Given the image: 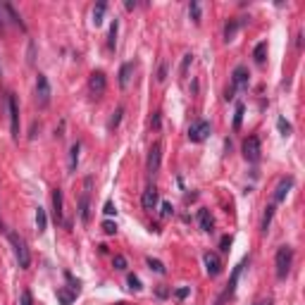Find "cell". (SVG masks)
<instances>
[{
    "mask_svg": "<svg viewBox=\"0 0 305 305\" xmlns=\"http://www.w3.org/2000/svg\"><path fill=\"white\" fill-rule=\"evenodd\" d=\"M7 238H10V243H12V251H15V258H17L19 267L26 269L29 265H31V253H29L26 241H24L17 232H7Z\"/></svg>",
    "mask_w": 305,
    "mask_h": 305,
    "instance_id": "1",
    "label": "cell"
},
{
    "mask_svg": "<svg viewBox=\"0 0 305 305\" xmlns=\"http://www.w3.org/2000/svg\"><path fill=\"white\" fill-rule=\"evenodd\" d=\"M274 265H277V277H279V279H286L288 272H291V265H293V248H291V246H282V248L277 251Z\"/></svg>",
    "mask_w": 305,
    "mask_h": 305,
    "instance_id": "2",
    "label": "cell"
},
{
    "mask_svg": "<svg viewBox=\"0 0 305 305\" xmlns=\"http://www.w3.org/2000/svg\"><path fill=\"white\" fill-rule=\"evenodd\" d=\"M91 186H93V179L86 177L84 179V191L79 196V219L84 224H89V219H91Z\"/></svg>",
    "mask_w": 305,
    "mask_h": 305,
    "instance_id": "3",
    "label": "cell"
},
{
    "mask_svg": "<svg viewBox=\"0 0 305 305\" xmlns=\"http://www.w3.org/2000/svg\"><path fill=\"white\" fill-rule=\"evenodd\" d=\"M210 131H212V126H210V122H193V124L188 126V141L191 143H203L208 136H210Z\"/></svg>",
    "mask_w": 305,
    "mask_h": 305,
    "instance_id": "4",
    "label": "cell"
},
{
    "mask_svg": "<svg viewBox=\"0 0 305 305\" xmlns=\"http://www.w3.org/2000/svg\"><path fill=\"white\" fill-rule=\"evenodd\" d=\"M7 112H10V131L12 139H19V105L15 93H7Z\"/></svg>",
    "mask_w": 305,
    "mask_h": 305,
    "instance_id": "5",
    "label": "cell"
},
{
    "mask_svg": "<svg viewBox=\"0 0 305 305\" xmlns=\"http://www.w3.org/2000/svg\"><path fill=\"white\" fill-rule=\"evenodd\" d=\"M36 100L41 108H48V103H50V84H48L46 74L36 76Z\"/></svg>",
    "mask_w": 305,
    "mask_h": 305,
    "instance_id": "6",
    "label": "cell"
},
{
    "mask_svg": "<svg viewBox=\"0 0 305 305\" xmlns=\"http://www.w3.org/2000/svg\"><path fill=\"white\" fill-rule=\"evenodd\" d=\"M243 158L248 162L260 160V139H258V136H248V139L243 141Z\"/></svg>",
    "mask_w": 305,
    "mask_h": 305,
    "instance_id": "7",
    "label": "cell"
},
{
    "mask_svg": "<svg viewBox=\"0 0 305 305\" xmlns=\"http://www.w3.org/2000/svg\"><path fill=\"white\" fill-rule=\"evenodd\" d=\"M89 89H91V93H93L95 98H100V95L105 93V89H108V79H105V74H103V72H93V74H91Z\"/></svg>",
    "mask_w": 305,
    "mask_h": 305,
    "instance_id": "8",
    "label": "cell"
},
{
    "mask_svg": "<svg viewBox=\"0 0 305 305\" xmlns=\"http://www.w3.org/2000/svg\"><path fill=\"white\" fill-rule=\"evenodd\" d=\"M160 160H162V143L155 141V143L150 145V153H148V172L150 174H155L160 169Z\"/></svg>",
    "mask_w": 305,
    "mask_h": 305,
    "instance_id": "9",
    "label": "cell"
},
{
    "mask_svg": "<svg viewBox=\"0 0 305 305\" xmlns=\"http://www.w3.org/2000/svg\"><path fill=\"white\" fill-rule=\"evenodd\" d=\"M203 262H205V272H208L210 277H217V274L222 272V260H219L217 253H205V255H203Z\"/></svg>",
    "mask_w": 305,
    "mask_h": 305,
    "instance_id": "10",
    "label": "cell"
},
{
    "mask_svg": "<svg viewBox=\"0 0 305 305\" xmlns=\"http://www.w3.org/2000/svg\"><path fill=\"white\" fill-rule=\"evenodd\" d=\"M291 186H293V177H284V179L279 181L277 188H274V203H282V200L288 196Z\"/></svg>",
    "mask_w": 305,
    "mask_h": 305,
    "instance_id": "11",
    "label": "cell"
},
{
    "mask_svg": "<svg viewBox=\"0 0 305 305\" xmlns=\"http://www.w3.org/2000/svg\"><path fill=\"white\" fill-rule=\"evenodd\" d=\"M158 188L155 186H150V188H145L143 191V198H141V205H143V210H155V205H158Z\"/></svg>",
    "mask_w": 305,
    "mask_h": 305,
    "instance_id": "12",
    "label": "cell"
},
{
    "mask_svg": "<svg viewBox=\"0 0 305 305\" xmlns=\"http://www.w3.org/2000/svg\"><path fill=\"white\" fill-rule=\"evenodd\" d=\"M232 86L234 89H246V86H248V70H246V67H236V70H234Z\"/></svg>",
    "mask_w": 305,
    "mask_h": 305,
    "instance_id": "13",
    "label": "cell"
},
{
    "mask_svg": "<svg viewBox=\"0 0 305 305\" xmlns=\"http://www.w3.org/2000/svg\"><path fill=\"white\" fill-rule=\"evenodd\" d=\"M53 215H55V222L62 224L65 222V212H62V191L55 188L53 191Z\"/></svg>",
    "mask_w": 305,
    "mask_h": 305,
    "instance_id": "14",
    "label": "cell"
},
{
    "mask_svg": "<svg viewBox=\"0 0 305 305\" xmlns=\"http://www.w3.org/2000/svg\"><path fill=\"white\" fill-rule=\"evenodd\" d=\"M198 224H200L203 232L212 234V229H215V219L210 215V210H200V212H198Z\"/></svg>",
    "mask_w": 305,
    "mask_h": 305,
    "instance_id": "15",
    "label": "cell"
},
{
    "mask_svg": "<svg viewBox=\"0 0 305 305\" xmlns=\"http://www.w3.org/2000/svg\"><path fill=\"white\" fill-rule=\"evenodd\" d=\"M246 262H248V258H246V260H243L238 267L234 269L232 279H229V286H227V291H224V296H227V298H232V296H234V291H236V282H238V277H241V269L246 267Z\"/></svg>",
    "mask_w": 305,
    "mask_h": 305,
    "instance_id": "16",
    "label": "cell"
},
{
    "mask_svg": "<svg viewBox=\"0 0 305 305\" xmlns=\"http://www.w3.org/2000/svg\"><path fill=\"white\" fill-rule=\"evenodd\" d=\"M131 72H134V65H131V62H124V65L119 67V86H122V89H126V86H129Z\"/></svg>",
    "mask_w": 305,
    "mask_h": 305,
    "instance_id": "17",
    "label": "cell"
},
{
    "mask_svg": "<svg viewBox=\"0 0 305 305\" xmlns=\"http://www.w3.org/2000/svg\"><path fill=\"white\" fill-rule=\"evenodd\" d=\"M253 57H255V62H258V65H262V62H265V57H267V41H262V43H258V46H255Z\"/></svg>",
    "mask_w": 305,
    "mask_h": 305,
    "instance_id": "18",
    "label": "cell"
},
{
    "mask_svg": "<svg viewBox=\"0 0 305 305\" xmlns=\"http://www.w3.org/2000/svg\"><path fill=\"white\" fill-rule=\"evenodd\" d=\"M74 298H76V293L74 291H67V288H57V301L62 305H72Z\"/></svg>",
    "mask_w": 305,
    "mask_h": 305,
    "instance_id": "19",
    "label": "cell"
},
{
    "mask_svg": "<svg viewBox=\"0 0 305 305\" xmlns=\"http://www.w3.org/2000/svg\"><path fill=\"white\" fill-rule=\"evenodd\" d=\"M46 227H48V215H46V210H43V208H38V210H36V232L43 234V232H46Z\"/></svg>",
    "mask_w": 305,
    "mask_h": 305,
    "instance_id": "20",
    "label": "cell"
},
{
    "mask_svg": "<svg viewBox=\"0 0 305 305\" xmlns=\"http://www.w3.org/2000/svg\"><path fill=\"white\" fill-rule=\"evenodd\" d=\"M105 10H108V5H105V2H98V5H95V10H93V24H95V26H100V24H103Z\"/></svg>",
    "mask_w": 305,
    "mask_h": 305,
    "instance_id": "21",
    "label": "cell"
},
{
    "mask_svg": "<svg viewBox=\"0 0 305 305\" xmlns=\"http://www.w3.org/2000/svg\"><path fill=\"white\" fill-rule=\"evenodd\" d=\"M243 112H246L243 103H236V112H234V131H238V129H241V122H243Z\"/></svg>",
    "mask_w": 305,
    "mask_h": 305,
    "instance_id": "22",
    "label": "cell"
},
{
    "mask_svg": "<svg viewBox=\"0 0 305 305\" xmlns=\"http://www.w3.org/2000/svg\"><path fill=\"white\" fill-rule=\"evenodd\" d=\"M117 31H119V22L115 19V22L110 24V36H108V46H110V48H115V46H117Z\"/></svg>",
    "mask_w": 305,
    "mask_h": 305,
    "instance_id": "23",
    "label": "cell"
},
{
    "mask_svg": "<svg viewBox=\"0 0 305 305\" xmlns=\"http://www.w3.org/2000/svg\"><path fill=\"white\" fill-rule=\"evenodd\" d=\"M79 150H81V143H74L72 150H70V172L76 169V162H79Z\"/></svg>",
    "mask_w": 305,
    "mask_h": 305,
    "instance_id": "24",
    "label": "cell"
},
{
    "mask_svg": "<svg viewBox=\"0 0 305 305\" xmlns=\"http://www.w3.org/2000/svg\"><path fill=\"white\" fill-rule=\"evenodd\" d=\"M0 7H2V10H5V12H7V15H10V19H12V22H15V24H19V26H22V29H24V22H22V17H19L17 12H15V7H12V5H7V2H2V5H0Z\"/></svg>",
    "mask_w": 305,
    "mask_h": 305,
    "instance_id": "25",
    "label": "cell"
},
{
    "mask_svg": "<svg viewBox=\"0 0 305 305\" xmlns=\"http://www.w3.org/2000/svg\"><path fill=\"white\" fill-rule=\"evenodd\" d=\"M122 115H124V108L119 105V108L112 112V119L108 122V129H117V126H119V122H122Z\"/></svg>",
    "mask_w": 305,
    "mask_h": 305,
    "instance_id": "26",
    "label": "cell"
},
{
    "mask_svg": "<svg viewBox=\"0 0 305 305\" xmlns=\"http://www.w3.org/2000/svg\"><path fill=\"white\" fill-rule=\"evenodd\" d=\"M145 262H148V267L153 269V272H158V274H164V272H167V267L162 265L160 260H155V258H148Z\"/></svg>",
    "mask_w": 305,
    "mask_h": 305,
    "instance_id": "27",
    "label": "cell"
},
{
    "mask_svg": "<svg viewBox=\"0 0 305 305\" xmlns=\"http://www.w3.org/2000/svg\"><path fill=\"white\" fill-rule=\"evenodd\" d=\"M272 217H274V203L267 205V210H265V217H262V232H267L269 229V222H272Z\"/></svg>",
    "mask_w": 305,
    "mask_h": 305,
    "instance_id": "28",
    "label": "cell"
},
{
    "mask_svg": "<svg viewBox=\"0 0 305 305\" xmlns=\"http://www.w3.org/2000/svg\"><path fill=\"white\" fill-rule=\"evenodd\" d=\"M188 15H191V19H193L196 24H200V5H198V2H191V5H188Z\"/></svg>",
    "mask_w": 305,
    "mask_h": 305,
    "instance_id": "29",
    "label": "cell"
},
{
    "mask_svg": "<svg viewBox=\"0 0 305 305\" xmlns=\"http://www.w3.org/2000/svg\"><path fill=\"white\" fill-rule=\"evenodd\" d=\"M236 29H238V22H232V24H227V29H224V41H227V43H229V41L234 38Z\"/></svg>",
    "mask_w": 305,
    "mask_h": 305,
    "instance_id": "30",
    "label": "cell"
},
{
    "mask_svg": "<svg viewBox=\"0 0 305 305\" xmlns=\"http://www.w3.org/2000/svg\"><path fill=\"white\" fill-rule=\"evenodd\" d=\"M126 284H129V288H134V291H141V279L136 277V274H129V279H126Z\"/></svg>",
    "mask_w": 305,
    "mask_h": 305,
    "instance_id": "31",
    "label": "cell"
},
{
    "mask_svg": "<svg viewBox=\"0 0 305 305\" xmlns=\"http://www.w3.org/2000/svg\"><path fill=\"white\" fill-rule=\"evenodd\" d=\"M277 126H279L282 136H288V134H291V124H288V122L284 119V117H279V119H277Z\"/></svg>",
    "mask_w": 305,
    "mask_h": 305,
    "instance_id": "32",
    "label": "cell"
},
{
    "mask_svg": "<svg viewBox=\"0 0 305 305\" xmlns=\"http://www.w3.org/2000/svg\"><path fill=\"white\" fill-rule=\"evenodd\" d=\"M112 265H115V269H126V258L124 255H115V258H112Z\"/></svg>",
    "mask_w": 305,
    "mask_h": 305,
    "instance_id": "33",
    "label": "cell"
},
{
    "mask_svg": "<svg viewBox=\"0 0 305 305\" xmlns=\"http://www.w3.org/2000/svg\"><path fill=\"white\" fill-rule=\"evenodd\" d=\"M103 232L110 234V236H112V234H117V224H115V222H110V219H105V222H103Z\"/></svg>",
    "mask_w": 305,
    "mask_h": 305,
    "instance_id": "34",
    "label": "cell"
},
{
    "mask_svg": "<svg viewBox=\"0 0 305 305\" xmlns=\"http://www.w3.org/2000/svg\"><path fill=\"white\" fill-rule=\"evenodd\" d=\"M191 62H193V55H191V53H188V55H184V62H181V74H186V72H188Z\"/></svg>",
    "mask_w": 305,
    "mask_h": 305,
    "instance_id": "35",
    "label": "cell"
},
{
    "mask_svg": "<svg viewBox=\"0 0 305 305\" xmlns=\"http://www.w3.org/2000/svg\"><path fill=\"white\" fill-rule=\"evenodd\" d=\"M19 305H34V298H31V293H29V291H22Z\"/></svg>",
    "mask_w": 305,
    "mask_h": 305,
    "instance_id": "36",
    "label": "cell"
},
{
    "mask_svg": "<svg viewBox=\"0 0 305 305\" xmlns=\"http://www.w3.org/2000/svg\"><path fill=\"white\" fill-rule=\"evenodd\" d=\"M103 212H105V215H115V212H117L112 200H105V205H103Z\"/></svg>",
    "mask_w": 305,
    "mask_h": 305,
    "instance_id": "37",
    "label": "cell"
},
{
    "mask_svg": "<svg viewBox=\"0 0 305 305\" xmlns=\"http://www.w3.org/2000/svg\"><path fill=\"white\" fill-rule=\"evenodd\" d=\"M229 246H232V236H224V238H222V243H219V251L227 253V251H229Z\"/></svg>",
    "mask_w": 305,
    "mask_h": 305,
    "instance_id": "38",
    "label": "cell"
},
{
    "mask_svg": "<svg viewBox=\"0 0 305 305\" xmlns=\"http://www.w3.org/2000/svg\"><path fill=\"white\" fill-rule=\"evenodd\" d=\"M186 296H188V288H186V286H181V288H177V291H174V298H179V301H184Z\"/></svg>",
    "mask_w": 305,
    "mask_h": 305,
    "instance_id": "39",
    "label": "cell"
},
{
    "mask_svg": "<svg viewBox=\"0 0 305 305\" xmlns=\"http://www.w3.org/2000/svg\"><path fill=\"white\" fill-rule=\"evenodd\" d=\"M172 210H174L172 203H162V217H169L172 215Z\"/></svg>",
    "mask_w": 305,
    "mask_h": 305,
    "instance_id": "40",
    "label": "cell"
},
{
    "mask_svg": "<svg viewBox=\"0 0 305 305\" xmlns=\"http://www.w3.org/2000/svg\"><path fill=\"white\" fill-rule=\"evenodd\" d=\"M164 76H167V65L162 62L160 70H158V81H164Z\"/></svg>",
    "mask_w": 305,
    "mask_h": 305,
    "instance_id": "41",
    "label": "cell"
},
{
    "mask_svg": "<svg viewBox=\"0 0 305 305\" xmlns=\"http://www.w3.org/2000/svg\"><path fill=\"white\" fill-rule=\"evenodd\" d=\"M153 126L160 129V112H155V117H153Z\"/></svg>",
    "mask_w": 305,
    "mask_h": 305,
    "instance_id": "42",
    "label": "cell"
},
{
    "mask_svg": "<svg viewBox=\"0 0 305 305\" xmlns=\"http://www.w3.org/2000/svg\"><path fill=\"white\" fill-rule=\"evenodd\" d=\"M234 91H236L234 86H229V89H227V93H224V98H227V100H232V98H234Z\"/></svg>",
    "mask_w": 305,
    "mask_h": 305,
    "instance_id": "43",
    "label": "cell"
},
{
    "mask_svg": "<svg viewBox=\"0 0 305 305\" xmlns=\"http://www.w3.org/2000/svg\"><path fill=\"white\" fill-rule=\"evenodd\" d=\"M124 7H126V10H134V7H136V0H126Z\"/></svg>",
    "mask_w": 305,
    "mask_h": 305,
    "instance_id": "44",
    "label": "cell"
},
{
    "mask_svg": "<svg viewBox=\"0 0 305 305\" xmlns=\"http://www.w3.org/2000/svg\"><path fill=\"white\" fill-rule=\"evenodd\" d=\"M167 293H169V291H167V288H158V296H160V298H164V296H167Z\"/></svg>",
    "mask_w": 305,
    "mask_h": 305,
    "instance_id": "45",
    "label": "cell"
},
{
    "mask_svg": "<svg viewBox=\"0 0 305 305\" xmlns=\"http://www.w3.org/2000/svg\"><path fill=\"white\" fill-rule=\"evenodd\" d=\"M224 301H227V296H222V298H217L215 305H224Z\"/></svg>",
    "mask_w": 305,
    "mask_h": 305,
    "instance_id": "46",
    "label": "cell"
},
{
    "mask_svg": "<svg viewBox=\"0 0 305 305\" xmlns=\"http://www.w3.org/2000/svg\"><path fill=\"white\" fill-rule=\"evenodd\" d=\"M255 305H272L269 301H262V303H255Z\"/></svg>",
    "mask_w": 305,
    "mask_h": 305,
    "instance_id": "47",
    "label": "cell"
},
{
    "mask_svg": "<svg viewBox=\"0 0 305 305\" xmlns=\"http://www.w3.org/2000/svg\"><path fill=\"white\" fill-rule=\"evenodd\" d=\"M0 229H2V222H0Z\"/></svg>",
    "mask_w": 305,
    "mask_h": 305,
    "instance_id": "48",
    "label": "cell"
}]
</instances>
